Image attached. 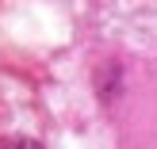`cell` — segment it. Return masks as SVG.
<instances>
[{"label": "cell", "instance_id": "obj_1", "mask_svg": "<svg viewBox=\"0 0 157 149\" xmlns=\"http://www.w3.org/2000/svg\"><path fill=\"white\" fill-rule=\"evenodd\" d=\"M0 149H38V145L27 138H8V142H0Z\"/></svg>", "mask_w": 157, "mask_h": 149}]
</instances>
